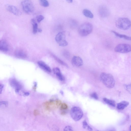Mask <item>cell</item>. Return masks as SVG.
Segmentation results:
<instances>
[{
    "instance_id": "cell-11",
    "label": "cell",
    "mask_w": 131,
    "mask_h": 131,
    "mask_svg": "<svg viewBox=\"0 0 131 131\" xmlns=\"http://www.w3.org/2000/svg\"><path fill=\"white\" fill-rule=\"evenodd\" d=\"M72 63L73 65L77 67L82 66L83 64V61L81 57L78 56H74L72 60Z\"/></svg>"
},
{
    "instance_id": "cell-13",
    "label": "cell",
    "mask_w": 131,
    "mask_h": 131,
    "mask_svg": "<svg viewBox=\"0 0 131 131\" xmlns=\"http://www.w3.org/2000/svg\"><path fill=\"white\" fill-rule=\"evenodd\" d=\"M39 66L42 69L49 72H51V70L50 67L46 64L45 62L42 61H39L38 62Z\"/></svg>"
},
{
    "instance_id": "cell-16",
    "label": "cell",
    "mask_w": 131,
    "mask_h": 131,
    "mask_svg": "<svg viewBox=\"0 0 131 131\" xmlns=\"http://www.w3.org/2000/svg\"><path fill=\"white\" fill-rule=\"evenodd\" d=\"M129 104V102L127 101H122L118 104L117 108L119 110H123L127 107Z\"/></svg>"
},
{
    "instance_id": "cell-31",
    "label": "cell",
    "mask_w": 131,
    "mask_h": 131,
    "mask_svg": "<svg viewBox=\"0 0 131 131\" xmlns=\"http://www.w3.org/2000/svg\"><path fill=\"white\" fill-rule=\"evenodd\" d=\"M34 115H35V116H36V115H37L39 114V112L38 111L35 110V111H34Z\"/></svg>"
},
{
    "instance_id": "cell-32",
    "label": "cell",
    "mask_w": 131,
    "mask_h": 131,
    "mask_svg": "<svg viewBox=\"0 0 131 131\" xmlns=\"http://www.w3.org/2000/svg\"><path fill=\"white\" fill-rule=\"evenodd\" d=\"M87 129L89 131H91L92 130V129L91 128L90 126L89 125H88Z\"/></svg>"
},
{
    "instance_id": "cell-26",
    "label": "cell",
    "mask_w": 131,
    "mask_h": 131,
    "mask_svg": "<svg viewBox=\"0 0 131 131\" xmlns=\"http://www.w3.org/2000/svg\"><path fill=\"white\" fill-rule=\"evenodd\" d=\"M90 96L92 98L96 100L98 99V97L97 94L96 92H93L91 94Z\"/></svg>"
},
{
    "instance_id": "cell-10",
    "label": "cell",
    "mask_w": 131,
    "mask_h": 131,
    "mask_svg": "<svg viewBox=\"0 0 131 131\" xmlns=\"http://www.w3.org/2000/svg\"><path fill=\"white\" fill-rule=\"evenodd\" d=\"M6 8L9 12L16 16H20L21 15L22 13L20 10L16 7L13 5H8Z\"/></svg>"
},
{
    "instance_id": "cell-36",
    "label": "cell",
    "mask_w": 131,
    "mask_h": 131,
    "mask_svg": "<svg viewBox=\"0 0 131 131\" xmlns=\"http://www.w3.org/2000/svg\"><path fill=\"white\" fill-rule=\"evenodd\" d=\"M42 31V30L40 29H38V31L39 32H41Z\"/></svg>"
},
{
    "instance_id": "cell-19",
    "label": "cell",
    "mask_w": 131,
    "mask_h": 131,
    "mask_svg": "<svg viewBox=\"0 0 131 131\" xmlns=\"http://www.w3.org/2000/svg\"><path fill=\"white\" fill-rule=\"evenodd\" d=\"M31 21L33 25V33L35 34L38 32V24L36 22L35 20L34 19H31Z\"/></svg>"
},
{
    "instance_id": "cell-28",
    "label": "cell",
    "mask_w": 131,
    "mask_h": 131,
    "mask_svg": "<svg viewBox=\"0 0 131 131\" xmlns=\"http://www.w3.org/2000/svg\"><path fill=\"white\" fill-rule=\"evenodd\" d=\"M64 131H73L72 127L69 126L66 127L64 129Z\"/></svg>"
},
{
    "instance_id": "cell-9",
    "label": "cell",
    "mask_w": 131,
    "mask_h": 131,
    "mask_svg": "<svg viewBox=\"0 0 131 131\" xmlns=\"http://www.w3.org/2000/svg\"><path fill=\"white\" fill-rule=\"evenodd\" d=\"M10 85L15 90L16 92H19L21 90L22 86L20 83L14 78L10 79L9 81Z\"/></svg>"
},
{
    "instance_id": "cell-6",
    "label": "cell",
    "mask_w": 131,
    "mask_h": 131,
    "mask_svg": "<svg viewBox=\"0 0 131 131\" xmlns=\"http://www.w3.org/2000/svg\"><path fill=\"white\" fill-rule=\"evenodd\" d=\"M131 45L127 44H120L118 45L114 49V51L117 53H127L131 51Z\"/></svg>"
},
{
    "instance_id": "cell-35",
    "label": "cell",
    "mask_w": 131,
    "mask_h": 131,
    "mask_svg": "<svg viewBox=\"0 0 131 131\" xmlns=\"http://www.w3.org/2000/svg\"><path fill=\"white\" fill-rule=\"evenodd\" d=\"M29 93L28 92H26L24 93V95L26 96H28L29 95Z\"/></svg>"
},
{
    "instance_id": "cell-27",
    "label": "cell",
    "mask_w": 131,
    "mask_h": 131,
    "mask_svg": "<svg viewBox=\"0 0 131 131\" xmlns=\"http://www.w3.org/2000/svg\"><path fill=\"white\" fill-rule=\"evenodd\" d=\"M88 125L86 121L85 120L83 122V128L84 129H86L87 128Z\"/></svg>"
},
{
    "instance_id": "cell-1",
    "label": "cell",
    "mask_w": 131,
    "mask_h": 131,
    "mask_svg": "<svg viewBox=\"0 0 131 131\" xmlns=\"http://www.w3.org/2000/svg\"><path fill=\"white\" fill-rule=\"evenodd\" d=\"M101 80L103 84L108 88H113L115 84L113 76L109 73L103 72L100 75Z\"/></svg>"
},
{
    "instance_id": "cell-30",
    "label": "cell",
    "mask_w": 131,
    "mask_h": 131,
    "mask_svg": "<svg viewBox=\"0 0 131 131\" xmlns=\"http://www.w3.org/2000/svg\"><path fill=\"white\" fill-rule=\"evenodd\" d=\"M3 87V85L2 84L0 83V94L1 93H2Z\"/></svg>"
},
{
    "instance_id": "cell-33",
    "label": "cell",
    "mask_w": 131,
    "mask_h": 131,
    "mask_svg": "<svg viewBox=\"0 0 131 131\" xmlns=\"http://www.w3.org/2000/svg\"><path fill=\"white\" fill-rule=\"evenodd\" d=\"M34 90H36L37 86V83L36 82H35L34 83Z\"/></svg>"
},
{
    "instance_id": "cell-18",
    "label": "cell",
    "mask_w": 131,
    "mask_h": 131,
    "mask_svg": "<svg viewBox=\"0 0 131 131\" xmlns=\"http://www.w3.org/2000/svg\"><path fill=\"white\" fill-rule=\"evenodd\" d=\"M82 13L83 15L87 18L91 19L93 18L94 16L90 10L88 9L83 10Z\"/></svg>"
},
{
    "instance_id": "cell-17",
    "label": "cell",
    "mask_w": 131,
    "mask_h": 131,
    "mask_svg": "<svg viewBox=\"0 0 131 131\" xmlns=\"http://www.w3.org/2000/svg\"><path fill=\"white\" fill-rule=\"evenodd\" d=\"M111 32L119 38H121L123 39H124L127 40H131V38L130 37L124 35L120 34L113 30H112Z\"/></svg>"
},
{
    "instance_id": "cell-8",
    "label": "cell",
    "mask_w": 131,
    "mask_h": 131,
    "mask_svg": "<svg viewBox=\"0 0 131 131\" xmlns=\"http://www.w3.org/2000/svg\"><path fill=\"white\" fill-rule=\"evenodd\" d=\"M98 13L101 17L106 18L110 14V12L108 8L104 5H101L98 9Z\"/></svg>"
},
{
    "instance_id": "cell-15",
    "label": "cell",
    "mask_w": 131,
    "mask_h": 131,
    "mask_svg": "<svg viewBox=\"0 0 131 131\" xmlns=\"http://www.w3.org/2000/svg\"><path fill=\"white\" fill-rule=\"evenodd\" d=\"M8 50V46L6 41L4 40L0 41V50L7 51Z\"/></svg>"
},
{
    "instance_id": "cell-21",
    "label": "cell",
    "mask_w": 131,
    "mask_h": 131,
    "mask_svg": "<svg viewBox=\"0 0 131 131\" xmlns=\"http://www.w3.org/2000/svg\"><path fill=\"white\" fill-rule=\"evenodd\" d=\"M40 6L44 7H47L49 6V2L47 0H39Z\"/></svg>"
},
{
    "instance_id": "cell-24",
    "label": "cell",
    "mask_w": 131,
    "mask_h": 131,
    "mask_svg": "<svg viewBox=\"0 0 131 131\" xmlns=\"http://www.w3.org/2000/svg\"><path fill=\"white\" fill-rule=\"evenodd\" d=\"M36 18L37 22L39 23L44 19V18L43 15H40L37 16Z\"/></svg>"
},
{
    "instance_id": "cell-34",
    "label": "cell",
    "mask_w": 131,
    "mask_h": 131,
    "mask_svg": "<svg viewBox=\"0 0 131 131\" xmlns=\"http://www.w3.org/2000/svg\"><path fill=\"white\" fill-rule=\"evenodd\" d=\"M66 1L69 3H71L73 2V0H66Z\"/></svg>"
},
{
    "instance_id": "cell-14",
    "label": "cell",
    "mask_w": 131,
    "mask_h": 131,
    "mask_svg": "<svg viewBox=\"0 0 131 131\" xmlns=\"http://www.w3.org/2000/svg\"><path fill=\"white\" fill-rule=\"evenodd\" d=\"M53 71L57 77L60 81H63L65 80V78L62 75L59 68L56 67L53 69Z\"/></svg>"
},
{
    "instance_id": "cell-37",
    "label": "cell",
    "mask_w": 131,
    "mask_h": 131,
    "mask_svg": "<svg viewBox=\"0 0 131 131\" xmlns=\"http://www.w3.org/2000/svg\"><path fill=\"white\" fill-rule=\"evenodd\" d=\"M1 105H2V104L1 101L0 102V106Z\"/></svg>"
},
{
    "instance_id": "cell-38",
    "label": "cell",
    "mask_w": 131,
    "mask_h": 131,
    "mask_svg": "<svg viewBox=\"0 0 131 131\" xmlns=\"http://www.w3.org/2000/svg\"><path fill=\"white\" fill-rule=\"evenodd\" d=\"M131 126L130 125V131H131Z\"/></svg>"
},
{
    "instance_id": "cell-22",
    "label": "cell",
    "mask_w": 131,
    "mask_h": 131,
    "mask_svg": "<svg viewBox=\"0 0 131 131\" xmlns=\"http://www.w3.org/2000/svg\"><path fill=\"white\" fill-rule=\"evenodd\" d=\"M52 55L54 59L60 64L66 67H68V66L65 62L62 61L56 56L54 55Z\"/></svg>"
},
{
    "instance_id": "cell-25",
    "label": "cell",
    "mask_w": 131,
    "mask_h": 131,
    "mask_svg": "<svg viewBox=\"0 0 131 131\" xmlns=\"http://www.w3.org/2000/svg\"><path fill=\"white\" fill-rule=\"evenodd\" d=\"M125 88L130 94L131 93V84L128 85H125L124 86Z\"/></svg>"
},
{
    "instance_id": "cell-2",
    "label": "cell",
    "mask_w": 131,
    "mask_h": 131,
    "mask_svg": "<svg viewBox=\"0 0 131 131\" xmlns=\"http://www.w3.org/2000/svg\"><path fill=\"white\" fill-rule=\"evenodd\" d=\"M93 29V26L91 23H85L81 24L79 28L78 33L82 36H86L92 32Z\"/></svg>"
},
{
    "instance_id": "cell-3",
    "label": "cell",
    "mask_w": 131,
    "mask_h": 131,
    "mask_svg": "<svg viewBox=\"0 0 131 131\" xmlns=\"http://www.w3.org/2000/svg\"><path fill=\"white\" fill-rule=\"evenodd\" d=\"M117 27L123 30L129 29L131 27V22L130 20L127 18H120L116 22Z\"/></svg>"
},
{
    "instance_id": "cell-20",
    "label": "cell",
    "mask_w": 131,
    "mask_h": 131,
    "mask_svg": "<svg viewBox=\"0 0 131 131\" xmlns=\"http://www.w3.org/2000/svg\"><path fill=\"white\" fill-rule=\"evenodd\" d=\"M103 101L108 105L112 107L116 106V102L114 101L108 99L106 98H103Z\"/></svg>"
},
{
    "instance_id": "cell-12",
    "label": "cell",
    "mask_w": 131,
    "mask_h": 131,
    "mask_svg": "<svg viewBox=\"0 0 131 131\" xmlns=\"http://www.w3.org/2000/svg\"><path fill=\"white\" fill-rule=\"evenodd\" d=\"M15 55L18 58L24 59L26 58L27 55V53L24 50L21 49H18L15 52Z\"/></svg>"
},
{
    "instance_id": "cell-23",
    "label": "cell",
    "mask_w": 131,
    "mask_h": 131,
    "mask_svg": "<svg viewBox=\"0 0 131 131\" xmlns=\"http://www.w3.org/2000/svg\"><path fill=\"white\" fill-rule=\"evenodd\" d=\"M62 55L67 59H69L70 57L69 52L66 50H64L62 52Z\"/></svg>"
},
{
    "instance_id": "cell-29",
    "label": "cell",
    "mask_w": 131,
    "mask_h": 131,
    "mask_svg": "<svg viewBox=\"0 0 131 131\" xmlns=\"http://www.w3.org/2000/svg\"><path fill=\"white\" fill-rule=\"evenodd\" d=\"M67 105L65 103H64L62 104L61 106V109L62 110H65L67 108Z\"/></svg>"
},
{
    "instance_id": "cell-5",
    "label": "cell",
    "mask_w": 131,
    "mask_h": 131,
    "mask_svg": "<svg viewBox=\"0 0 131 131\" xmlns=\"http://www.w3.org/2000/svg\"><path fill=\"white\" fill-rule=\"evenodd\" d=\"M71 116L75 121L80 120L83 116V113L82 110L79 107H74L71 109L70 111Z\"/></svg>"
},
{
    "instance_id": "cell-7",
    "label": "cell",
    "mask_w": 131,
    "mask_h": 131,
    "mask_svg": "<svg viewBox=\"0 0 131 131\" xmlns=\"http://www.w3.org/2000/svg\"><path fill=\"white\" fill-rule=\"evenodd\" d=\"M66 35L64 33L60 32L56 35L55 40L59 46L64 47L68 45V43L66 40Z\"/></svg>"
},
{
    "instance_id": "cell-4",
    "label": "cell",
    "mask_w": 131,
    "mask_h": 131,
    "mask_svg": "<svg viewBox=\"0 0 131 131\" xmlns=\"http://www.w3.org/2000/svg\"><path fill=\"white\" fill-rule=\"evenodd\" d=\"M21 5L23 11L27 14H31L34 11V4L30 0H23L21 3Z\"/></svg>"
}]
</instances>
